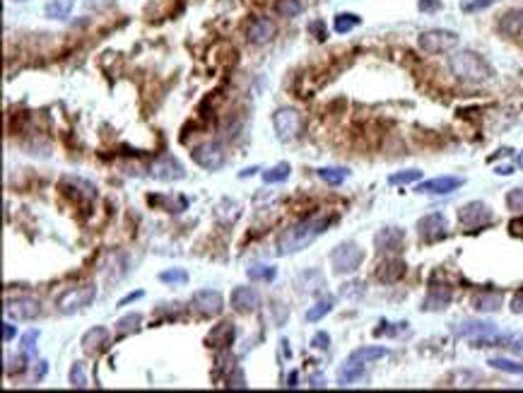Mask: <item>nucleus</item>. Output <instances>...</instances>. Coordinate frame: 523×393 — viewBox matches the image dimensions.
I'll list each match as a JSON object with an SVG mask.
<instances>
[{
    "instance_id": "cd10ccee",
    "label": "nucleus",
    "mask_w": 523,
    "mask_h": 393,
    "mask_svg": "<svg viewBox=\"0 0 523 393\" xmlns=\"http://www.w3.org/2000/svg\"><path fill=\"white\" fill-rule=\"evenodd\" d=\"M348 176H350V171L348 169H340V167H323V169H318V179H323L326 184H331V186H340L345 179H348Z\"/></svg>"
},
{
    "instance_id": "b1692460",
    "label": "nucleus",
    "mask_w": 523,
    "mask_h": 393,
    "mask_svg": "<svg viewBox=\"0 0 523 393\" xmlns=\"http://www.w3.org/2000/svg\"><path fill=\"white\" fill-rule=\"evenodd\" d=\"M362 376H364V362L348 357V362H345V365L340 367L338 381H340V386H352L354 381H359Z\"/></svg>"
},
{
    "instance_id": "5701e85b",
    "label": "nucleus",
    "mask_w": 523,
    "mask_h": 393,
    "mask_svg": "<svg viewBox=\"0 0 523 393\" xmlns=\"http://www.w3.org/2000/svg\"><path fill=\"white\" fill-rule=\"evenodd\" d=\"M109 340H111L109 329H104V326H94V329H89L87 333L83 335V347H85V352H99L109 345Z\"/></svg>"
},
{
    "instance_id": "a18cd8bd",
    "label": "nucleus",
    "mask_w": 523,
    "mask_h": 393,
    "mask_svg": "<svg viewBox=\"0 0 523 393\" xmlns=\"http://www.w3.org/2000/svg\"><path fill=\"white\" fill-rule=\"evenodd\" d=\"M39 338V331H32V333H27L22 338V350L24 352H34V342H37Z\"/></svg>"
},
{
    "instance_id": "7ed1b4c3",
    "label": "nucleus",
    "mask_w": 523,
    "mask_h": 393,
    "mask_svg": "<svg viewBox=\"0 0 523 393\" xmlns=\"http://www.w3.org/2000/svg\"><path fill=\"white\" fill-rule=\"evenodd\" d=\"M364 261V251L359 249L354 241H343L333 249L331 254V265L335 275H352L354 270H359Z\"/></svg>"
},
{
    "instance_id": "9d476101",
    "label": "nucleus",
    "mask_w": 523,
    "mask_h": 393,
    "mask_svg": "<svg viewBox=\"0 0 523 393\" xmlns=\"http://www.w3.org/2000/svg\"><path fill=\"white\" fill-rule=\"evenodd\" d=\"M374 246L381 256H395L403 251L405 246V232L400 227H384L379 234L374 236Z\"/></svg>"
},
{
    "instance_id": "f704fd0d",
    "label": "nucleus",
    "mask_w": 523,
    "mask_h": 393,
    "mask_svg": "<svg viewBox=\"0 0 523 393\" xmlns=\"http://www.w3.org/2000/svg\"><path fill=\"white\" fill-rule=\"evenodd\" d=\"M304 10V0H277V12L282 17H297Z\"/></svg>"
},
{
    "instance_id": "3c124183",
    "label": "nucleus",
    "mask_w": 523,
    "mask_h": 393,
    "mask_svg": "<svg viewBox=\"0 0 523 393\" xmlns=\"http://www.w3.org/2000/svg\"><path fill=\"white\" fill-rule=\"evenodd\" d=\"M143 297V292H133V295H128V297H123V299L119 302V306H126V304H130V302H135V299H140Z\"/></svg>"
},
{
    "instance_id": "bb28decb",
    "label": "nucleus",
    "mask_w": 523,
    "mask_h": 393,
    "mask_svg": "<svg viewBox=\"0 0 523 393\" xmlns=\"http://www.w3.org/2000/svg\"><path fill=\"white\" fill-rule=\"evenodd\" d=\"M246 275L251 280H256V282H273V280H275V275H277V270L273 268V265L256 263V265H251V268L246 270Z\"/></svg>"
},
{
    "instance_id": "c9c22d12",
    "label": "nucleus",
    "mask_w": 523,
    "mask_h": 393,
    "mask_svg": "<svg viewBox=\"0 0 523 393\" xmlns=\"http://www.w3.org/2000/svg\"><path fill=\"white\" fill-rule=\"evenodd\" d=\"M364 287H367V285H364V282H357V280H354V282H348V285H343V290H340V297H345V299L357 302L359 297H362L364 292H367V290H364Z\"/></svg>"
},
{
    "instance_id": "4468645a",
    "label": "nucleus",
    "mask_w": 523,
    "mask_h": 393,
    "mask_svg": "<svg viewBox=\"0 0 523 393\" xmlns=\"http://www.w3.org/2000/svg\"><path fill=\"white\" fill-rule=\"evenodd\" d=\"M275 37V22L268 17H253L251 22L246 24V39L256 46H263V44L273 42Z\"/></svg>"
},
{
    "instance_id": "f3484780",
    "label": "nucleus",
    "mask_w": 523,
    "mask_h": 393,
    "mask_svg": "<svg viewBox=\"0 0 523 393\" xmlns=\"http://www.w3.org/2000/svg\"><path fill=\"white\" fill-rule=\"evenodd\" d=\"M237 340V326L232 321H222V324L212 326L210 333L205 335V345L210 350H220V347H230Z\"/></svg>"
},
{
    "instance_id": "ea45409f",
    "label": "nucleus",
    "mask_w": 523,
    "mask_h": 393,
    "mask_svg": "<svg viewBox=\"0 0 523 393\" xmlns=\"http://www.w3.org/2000/svg\"><path fill=\"white\" fill-rule=\"evenodd\" d=\"M506 205H509V210H514V213H523V189H511L509 193H506Z\"/></svg>"
},
{
    "instance_id": "f8f14e48",
    "label": "nucleus",
    "mask_w": 523,
    "mask_h": 393,
    "mask_svg": "<svg viewBox=\"0 0 523 393\" xmlns=\"http://www.w3.org/2000/svg\"><path fill=\"white\" fill-rule=\"evenodd\" d=\"M191 306L200 316L210 319V316H217L222 309H225V299H222V295H220V292H215V290H200V292L193 295Z\"/></svg>"
},
{
    "instance_id": "09e8293b",
    "label": "nucleus",
    "mask_w": 523,
    "mask_h": 393,
    "mask_svg": "<svg viewBox=\"0 0 523 393\" xmlns=\"http://www.w3.org/2000/svg\"><path fill=\"white\" fill-rule=\"evenodd\" d=\"M311 32L316 34V39H321V42L326 39V27H323V22H314L311 24Z\"/></svg>"
},
{
    "instance_id": "6ab92c4d",
    "label": "nucleus",
    "mask_w": 523,
    "mask_h": 393,
    "mask_svg": "<svg viewBox=\"0 0 523 393\" xmlns=\"http://www.w3.org/2000/svg\"><path fill=\"white\" fill-rule=\"evenodd\" d=\"M492 333H497V326L487 324V321H463V324L454 326L456 338H470V340H477V338H485Z\"/></svg>"
},
{
    "instance_id": "79ce46f5",
    "label": "nucleus",
    "mask_w": 523,
    "mask_h": 393,
    "mask_svg": "<svg viewBox=\"0 0 523 393\" xmlns=\"http://www.w3.org/2000/svg\"><path fill=\"white\" fill-rule=\"evenodd\" d=\"M495 3L497 0H468V3H463V12H477V10H485Z\"/></svg>"
},
{
    "instance_id": "39448f33",
    "label": "nucleus",
    "mask_w": 523,
    "mask_h": 393,
    "mask_svg": "<svg viewBox=\"0 0 523 393\" xmlns=\"http://www.w3.org/2000/svg\"><path fill=\"white\" fill-rule=\"evenodd\" d=\"M418 44L425 53H446L458 46V34L451 29H427L420 34Z\"/></svg>"
},
{
    "instance_id": "49530a36",
    "label": "nucleus",
    "mask_w": 523,
    "mask_h": 393,
    "mask_svg": "<svg viewBox=\"0 0 523 393\" xmlns=\"http://www.w3.org/2000/svg\"><path fill=\"white\" fill-rule=\"evenodd\" d=\"M15 335H17V329H15V326L10 324V321H5V324H3V340L10 342Z\"/></svg>"
},
{
    "instance_id": "5fc2aeb1",
    "label": "nucleus",
    "mask_w": 523,
    "mask_h": 393,
    "mask_svg": "<svg viewBox=\"0 0 523 393\" xmlns=\"http://www.w3.org/2000/svg\"><path fill=\"white\" fill-rule=\"evenodd\" d=\"M519 167H521V169H523V152H521V155H519Z\"/></svg>"
},
{
    "instance_id": "2f4dec72",
    "label": "nucleus",
    "mask_w": 523,
    "mask_h": 393,
    "mask_svg": "<svg viewBox=\"0 0 523 393\" xmlns=\"http://www.w3.org/2000/svg\"><path fill=\"white\" fill-rule=\"evenodd\" d=\"M333 311V299L331 297H326V299H321V302H316V304L311 306V309L307 311V321H321L323 316H328Z\"/></svg>"
},
{
    "instance_id": "9b49d317",
    "label": "nucleus",
    "mask_w": 523,
    "mask_h": 393,
    "mask_svg": "<svg viewBox=\"0 0 523 393\" xmlns=\"http://www.w3.org/2000/svg\"><path fill=\"white\" fill-rule=\"evenodd\" d=\"M191 157L198 167H203L207 171H217V169H222V164H225V150H222L217 143H203V145H198V148H193Z\"/></svg>"
},
{
    "instance_id": "dca6fc26",
    "label": "nucleus",
    "mask_w": 523,
    "mask_h": 393,
    "mask_svg": "<svg viewBox=\"0 0 523 393\" xmlns=\"http://www.w3.org/2000/svg\"><path fill=\"white\" fill-rule=\"evenodd\" d=\"M232 309L239 311V314H251L261 306V295H258L253 287H234L230 297Z\"/></svg>"
},
{
    "instance_id": "6e6d98bb",
    "label": "nucleus",
    "mask_w": 523,
    "mask_h": 393,
    "mask_svg": "<svg viewBox=\"0 0 523 393\" xmlns=\"http://www.w3.org/2000/svg\"><path fill=\"white\" fill-rule=\"evenodd\" d=\"M17 3H22V0H17Z\"/></svg>"
},
{
    "instance_id": "37998d69",
    "label": "nucleus",
    "mask_w": 523,
    "mask_h": 393,
    "mask_svg": "<svg viewBox=\"0 0 523 393\" xmlns=\"http://www.w3.org/2000/svg\"><path fill=\"white\" fill-rule=\"evenodd\" d=\"M311 347H316V350H328V347H331V335L323 333V331L316 333L311 338Z\"/></svg>"
},
{
    "instance_id": "a19ab883",
    "label": "nucleus",
    "mask_w": 523,
    "mask_h": 393,
    "mask_svg": "<svg viewBox=\"0 0 523 393\" xmlns=\"http://www.w3.org/2000/svg\"><path fill=\"white\" fill-rule=\"evenodd\" d=\"M227 389H246V376H243V372L237 369L230 374V379H227Z\"/></svg>"
},
{
    "instance_id": "c756f323",
    "label": "nucleus",
    "mask_w": 523,
    "mask_h": 393,
    "mask_svg": "<svg viewBox=\"0 0 523 393\" xmlns=\"http://www.w3.org/2000/svg\"><path fill=\"white\" fill-rule=\"evenodd\" d=\"M289 171H292V167H289L287 162L275 164L273 169L263 171V181H266V184H280V181H287L289 179Z\"/></svg>"
},
{
    "instance_id": "f03ea898",
    "label": "nucleus",
    "mask_w": 523,
    "mask_h": 393,
    "mask_svg": "<svg viewBox=\"0 0 523 393\" xmlns=\"http://www.w3.org/2000/svg\"><path fill=\"white\" fill-rule=\"evenodd\" d=\"M449 70L456 80L468 85H485L495 78V68L475 51H456L449 58Z\"/></svg>"
},
{
    "instance_id": "e433bc0d",
    "label": "nucleus",
    "mask_w": 523,
    "mask_h": 393,
    "mask_svg": "<svg viewBox=\"0 0 523 393\" xmlns=\"http://www.w3.org/2000/svg\"><path fill=\"white\" fill-rule=\"evenodd\" d=\"M408 324H405V321H403V324H388V321H384V324H381V329H377V331H374V335H403V333H408Z\"/></svg>"
},
{
    "instance_id": "0eeeda50",
    "label": "nucleus",
    "mask_w": 523,
    "mask_h": 393,
    "mask_svg": "<svg viewBox=\"0 0 523 393\" xmlns=\"http://www.w3.org/2000/svg\"><path fill=\"white\" fill-rule=\"evenodd\" d=\"M3 311L12 321H32L42 316V302L34 297H12V299H5Z\"/></svg>"
},
{
    "instance_id": "412c9836",
    "label": "nucleus",
    "mask_w": 523,
    "mask_h": 393,
    "mask_svg": "<svg viewBox=\"0 0 523 393\" xmlns=\"http://www.w3.org/2000/svg\"><path fill=\"white\" fill-rule=\"evenodd\" d=\"M451 299H454V292L449 287H429L422 302V311H441L451 304Z\"/></svg>"
},
{
    "instance_id": "7c9ffc66",
    "label": "nucleus",
    "mask_w": 523,
    "mask_h": 393,
    "mask_svg": "<svg viewBox=\"0 0 523 393\" xmlns=\"http://www.w3.org/2000/svg\"><path fill=\"white\" fill-rule=\"evenodd\" d=\"M362 22V19L357 17V15H352V12H340L338 17H335V32L338 34H348V32H352L357 24Z\"/></svg>"
},
{
    "instance_id": "8fccbe9b",
    "label": "nucleus",
    "mask_w": 523,
    "mask_h": 393,
    "mask_svg": "<svg viewBox=\"0 0 523 393\" xmlns=\"http://www.w3.org/2000/svg\"><path fill=\"white\" fill-rule=\"evenodd\" d=\"M309 386H311V389H323V386H326V379L318 376V374H314L311 379H309Z\"/></svg>"
},
{
    "instance_id": "1a4fd4ad",
    "label": "nucleus",
    "mask_w": 523,
    "mask_h": 393,
    "mask_svg": "<svg viewBox=\"0 0 523 393\" xmlns=\"http://www.w3.org/2000/svg\"><path fill=\"white\" fill-rule=\"evenodd\" d=\"M418 234L422 241L434 244V241L446 239V234H449V222H446V218L441 213H429L418 222Z\"/></svg>"
},
{
    "instance_id": "aec40b11",
    "label": "nucleus",
    "mask_w": 523,
    "mask_h": 393,
    "mask_svg": "<svg viewBox=\"0 0 523 393\" xmlns=\"http://www.w3.org/2000/svg\"><path fill=\"white\" fill-rule=\"evenodd\" d=\"M497 29H499L504 37H511V39L523 37V10L521 8L506 10L499 17V22H497Z\"/></svg>"
},
{
    "instance_id": "603ef678",
    "label": "nucleus",
    "mask_w": 523,
    "mask_h": 393,
    "mask_svg": "<svg viewBox=\"0 0 523 393\" xmlns=\"http://www.w3.org/2000/svg\"><path fill=\"white\" fill-rule=\"evenodd\" d=\"M497 174L509 176V174H514V167H497Z\"/></svg>"
},
{
    "instance_id": "de8ad7c7",
    "label": "nucleus",
    "mask_w": 523,
    "mask_h": 393,
    "mask_svg": "<svg viewBox=\"0 0 523 393\" xmlns=\"http://www.w3.org/2000/svg\"><path fill=\"white\" fill-rule=\"evenodd\" d=\"M511 311H514V314H523V290L519 295H514V299H511Z\"/></svg>"
},
{
    "instance_id": "2eb2a0df",
    "label": "nucleus",
    "mask_w": 523,
    "mask_h": 393,
    "mask_svg": "<svg viewBox=\"0 0 523 393\" xmlns=\"http://www.w3.org/2000/svg\"><path fill=\"white\" fill-rule=\"evenodd\" d=\"M150 176H155V179H160V181H179L186 176V171L179 164V159L166 155V157H160L150 164Z\"/></svg>"
},
{
    "instance_id": "58836bf2",
    "label": "nucleus",
    "mask_w": 523,
    "mask_h": 393,
    "mask_svg": "<svg viewBox=\"0 0 523 393\" xmlns=\"http://www.w3.org/2000/svg\"><path fill=\"white\" fill-rule=\"evenodd\" d=\"M70 386L75 389H85L87 386V376H85V367L80 362H75L73 369H70Z\"/></svg>"
},
{
    "instance_id": "a211bd4d",
    "label": "nucleus",
    "mask_w": 523,
    "mask_h": 393,
    "mask_svg": "<svg viewBox=\"0 0 523 393\" xmlns=\"http://www.w3.org/2000/svg\"><path fill=\"white\" fill-rule=\"evenodd\" d=\"M405 270H408L405 261H400L398 256H388V259H384L377 265V280L384 282V285H393V282L403 278Z\"/></svg>"
},
{
    "instance_id": "864d4df0",
    "label": "nucleus",
    "mask_w": 523,
    "mask_h": 393,
    "mask_svg": "<svg viewBox=\"0 0 523 393\" xmlns=\"http://www.w3.org/2000/svg\"><path fill=\"white\" fill-rule=\"evenodd\" d=\"M287 381H289L287 386H297V372H292V374H289V379H287Z\"/></svg>"
},
{
    "instance_id": "20e7f679",
    "label": "nucleus",
    "mask_w": 523,
    "mask_h": 393,
    "mask_svg": "<svg viewBox=\"0 0 523 393\" xmlns=\"http://www.w3.org/2000/svg\"><path fill=\"white\" fill-rule=\"evenodd\" d=\"M96 297V287L94 285H80V287H70L63 295L55 297V309L60 314H78L85 306H89Z\"/></svg>"
},
{
    "instance_id": "423d86ee",
    "label": "nucleus",
    "mask_w": 523,
    "mask_h": 393,
    "mask_svg": "<svg viewBox=\"0 0 523 393\" xmlns=\"http://www.w3.org/2000/svg\"><path fill=\"white\" fill-rule=\"evenodd\" d=\"M273 125H275V133L280 140H289L299 138V133H302L304 128V121H302V114L297 112V109L292 107H285V109H277L275 116H273Z\"/></svg>"
},
{
    "instance_id": "4be33fe9",
    "label": "nucleus",
    "mask_w": 523,
    "mask_h": 393,
    "mask_svg": "<svg viewBox=\"0 0 523 393\" xmlns=\"http://www.w3.org/2000/svg\"><path fill=\"white\" fill-rule=\"evenodd\" d=\"M501 292L497 290H480L473 297V309L480 311V314H492V311H499L501 306Z\"/></svg>"
},
{
    "instance_id": "72a5a7b5",
    "label": "nucleus",
    "mask_w": 523,
    "mask_h": 393,
    "mask_svg": "<svg viewBox=\"0 0 523 393\" xmlns=\"http://www.w3.org/2000/svg\"><path fill=\"white\" fill-rule=\"evenodd\" d=\"M487 365H492L495 369H499V372H509V374H523V365H521V362L504 360V357H492Z\"/></svg>"
},
{
    "instance_id": "ddd939ff",
    "label": "nucleus",
    "mask_w": 523,
    "mask_h": 393,
    "mask_svg": "<svg viewBox=\"0 0 523 393\" xmlns=\"http://www.w3.org/2000/svg\"><path fill=\"white\" fill-rule=\"evenodd\" d=\"M463 186V179L461 176H436V179H429V181H422V184H418V193H425V195H446V193H454L456 189H461Z\"/></svg>"
},
{
    "instance_id": "473e14b6",
    "label": "nucleus",
    "mask_w": 523,
    "mask_h": 393,
    "mask_svg": "<svg viewBox=\"0 0 523 393\" xmlns=\"http://www.w3.org/2000/svg\"><path fill=\"white\" fill-rule=\"evenodd\" d=\"M420 179H422V171L420 169H405V171H398V174H391L388 184L391 186H405V184H413V181H420Z\"/></svg>"
},
{
    "instance_id": "6e6552de",
    "label": "nucleus",
    "mask_w": 523,
    "mask_h": 393,
    "mask_svg": "<svg viewBox=\"0 0 523 393\" xmlns=\"http://www.w3.org/2000/svg\"><path fill=\"white\" fill-rule=\"evenodd\" d=\"M492 220H495V215H492L490 205H485L482 200H470L458 210V222L463 227H470V229L490 225Z\"/></svg>"
},
{
    "instance_id": "a878e982",
    "label": "nucleus",
    "mask_w": 523,
    "mask_h": 393,
    "mask_svg": "<svg viewBox=\"0 0 523 393\" xmlns=\"http://www.w3.org/2000/svg\"><path fill=\"white\" fill-rule=\"evenodd\" d=\"M140 324H143V316L140 314H128L123 316V319L116 324V329H119V335H133L140 331Z\"/></svg>"
},
{
    "instance_id": "c03bdc74",
    "label": "nucleus",
    "mask_w": 523,
    "mask_h": 393,
    "mask_svg": "<svg viewBox=\"0 0 523 393\" xmlns=\"http://www.w3.org/2000/svg\"><path fill=\"white\" fill-rule=\"evenodd\" d=\"M418 8L422 12H436V10H441V0H418Z\"/></svg>"
},
{
    "instance_id": "f257e3e1",
    "label": "nucleus",
    "mask_w": 523,
    "mask_h": 393,
    "mask_svg": "<svg viewBox=\"0 0 523 393\" xmlns=\"http://www.w3.org/2000/svg\"><path fill=\"white\" fill-rule=\"evenodd\" d=\"M331 222H333V218L326 213H314V215H309V218L294 222L292 227H287V229L277 236V254L289 256V254H297V251L307 249L316 236H321L323 232L331 227Z\"/></svg>"
},
{
    "instance_id": "393cba45",
    "label": "nucleus",
    "mask_w": 523,
    "mask_h": 393,
    "mask_svg": "<svg viewBox=\"0 0 523 393\" xmlns=\"http://www.w3.org/2000/svg\"><path fill=\"white\" fill-rule=\"evenodd\" d=\"M386 355H388V347H359V350H354L350 357H352V360L364 362V365H369V362L381 360V357H386Z\"/></svg>"
},
{
    "instance_id": "c85d7f7f",
    "label": "nucleus",
    "mask_w": 523,
    "mask_h": 393,
    "mask_svg": "<svg viewBox=\"0 0 523 393\" xmlns=\"http://www.w3.org/2000/svg\"><path fill=\"white\" fill-rule=\"evenodd\" d=\"M73 0H51L46 5V15L53 19H65L70 15V10H73Z\"/></svg>"
},
{
    "instance_id": "4c0bfd02",
    "label": "nucleus",
    "mask_w": 523,
    "mask_h": 393,
    "mask_svg": "<svg viewBox=\"0 0 523 393\" xmlns=\"http://www.w3.org/2000/svg\"><path fill=\"white\" fill-rule=\"evenodd\" d=\"M160 280L166 282V285H181V282H189V273L181 268H171V270L160 273Z\"/></svg>"
}]
</instances>
